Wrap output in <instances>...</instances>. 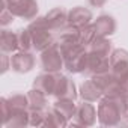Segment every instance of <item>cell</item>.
<instances>
[{"instance_id":"obj_22","label":"cell","mask_w":128,"mask_h":128,"mask_svg":"<svg viewBox=\"0 0 128 128\" xmlns=\"http://www.w3.org/2000/svg\"><path fill=\"white\" fill-rule=\"evenodd\" d=\"M88 50L90 53H96L101 56H110L113 51V47H112V41L108 38H95V41L89 45Z\"/></svg>"},{"instance_id":"obj_20","label":"cell","mask_w":128,"mask_h":128,"mask_svg":"<svg viewBox=\"0 0 128 128\" xmlns=\"http://www.w3.org/2000/svg\"><path fill=\"white\" fill-rule=\"evenodd\" d=\"M70 120L62 116L57 110H54L53 107L45 110V125L44 126H48V128H63V126H68Z\"/></svg>"},{"instance_id":"obj_33","label":"cell","mask_w":128,"mask_h":128,"mask_svg":"<svg viewBox=\"0 0 128 128\" xmlns=\"http://www.w3.org/2000/svg\"><path fill=\"white\" fill-rule=\"evenodd\" d=\"M88 3H89L92 8H102V6L107 3V0H88Z\"/></svg>"},{"instance_id":"obj_15","label":"cell","mask_w":128,"mask_h":128,"mask_svg":"<svg viewBox=\"0 0 128 128\" xmlns=\"http://www.w3.org/2000/svg\"><path fill=\"white\" fill-rule=\"evenodd\" d=\"M78 95L82 96L83 101H89V102H96V101H100V100L104 96L101 88L98 86V83H96L94 78L84 80V82L80 84Z\"/></svg>"},{"instance_id":"obj_9","label":"cell","mask_w":128,"mask_h":128,"mask_svg":"<svg viewBox=\"0 0 128 128\" xmlns=\"http://www.w3.org/2000/svg\"><path fill=\"white\" fill-rule=\"evenodd\" d=\"M110 71V56H101L96 53H90L88 50V63L84 74L89 77L104 74Z\"/></svg>"},{"instance_id":"obj_16","label":"cell","mask_w":128,"mask_h":128,"mask_svg":"<svg viewBox=\"0 0 128 128\" xmlns=\"http://www.w3.org/2000/svg\"><path fill=\"white\" fill-rule=\"evenodd\" d=\"M57 77H59V72H45L44 71V74L38 76L33 80V88L41 90V92H44L47 96H50V95L54 94Z\"/></svg>"},{"instance_id":"obj_30","label":"cell","mask_w":128,"mask_h":128,"mask_svg":"<svg viewBox=\"0 0 128 128\" xmlns=\"http://www.w3.org/2000/svg\"><path fill=\"white\" fill-rule=\"evenodd\" d=\"M2 74H5L8 70H11V56H8V53L2 54Z\"/></svg>"},{"instance_id":"obj_35","label":"cell","mask_w":128,"mask_h":128,"mask_svg":"<svg viewBox=\"0 0 128 128\" xmlns=\"http://www.w3.org/2000/svg\"><path fill=\"white\" fill-rule=\"evenodd\" d=\"M6 2H11V0H6Z\"/></svg>"},{"instance_id":"obj_32","label":"cell","mask_w":128,"mask_h":128,"mask_svg":"<svg viewBox=\"0 0 128 128\" xmlns=\"http://www.w3.org/2000/svg\"><path fill=\"white\" fill-rule=\"evenodd\" d=\"M119 82H120V89H122V96H124V95H128V76H126V77H124V78H120Z\"/></svg>"},{"instance_id":"obj_23","label":"cell","mask_w":128,"mask_h":128,"mask_svg":"<svg viewBox=\"0 0 128 128\" xmlns=\"http://www.w3.org/2000/svg\"><path fill=\"white\" fill-rule=\"evenodd\" d=\"M57 42H80V29L66 24L59 32V41Z\"/></svg>"},{"instance_id":"obj_26","label":"cell","mask_w":128,"mask_h":128,"mask_svg":"<svg viewBox=\"0 0 128 128\" xmlns=\"http://www.w3.org/2000/svg\"><path fill=\"white\" fill-rule=\"evenodd\" d=\"M95 38H96V32H95V27L92 23L80 29V44L82 45L89 47L95 41Z\"/></svg>"},{"instance_id":"obj_7","label":"cell","mask_w":128,"mask_h":128,"mask_svg":"<svg viewBox=\"0 0 128 128\" xmlns=\"http://www.w3.org/2000/svg\"><path fill=\"white\" fill-rule=\"evenodd\" d=\"M94 78L98 86L101 88L104 96H112V98H120L122 96V89H120V82L108 71V72H104V74H98V76H94L90 77Z\"/></svg>"},{"instance_id":"obj_28","label":"cell","mask_w":128,"mask_h":128,"mask_svg":"<svg viewBox=\"0 0 128 128\" xmlns=\"http://www.w3.org/2000/svg\"><path fill=\"white\" fill-rule=\"evenodd\" d=\"M0 108H2V125L6 126V124L9 122L11 119V114H12V108L8 102V98H0Z\"/></svg>"},{"instance_id":"obj_10","label":"cell","mask_w":128,"mask_h":128,"mask_svg":"<svg viewBox=\"0 0 128 128\" xmlns=\"http://www.w3.org/2000/svg\"><path fill=\"white\" fill-rule=\"evenodd\" d=\"M35 56L32 51H15L11 56V70L18 74L30 72L35 68Z\"/></svg>"},{"instance_id":"obj_17","label":"cell","mask_w":128,"mask_h":128,"mask_svg":"<svg viewBox=\"0 0 128 128\" xmlns=\"http://www.w3.org/2000/svg\"><path fill=\"white\" fill-rule=\"evenodd\" d=\"M0 50H2V53H8V54L18 51L17 32H12L9 29H3L0 32Z\"/></svg>"},{"instance_id":"obj_21","label":"cell","mask_w":128,"mask_h":128,"mask_svg":"<svg viewBox=\"0 0 128 128\" xmlns=\"http://www.w3.org/2000/svg\"><path fill=\"white\" fill-rule=\"evenodd\" d=\"M29 96V110H45L47 107V95L35 88L27 92Z\"/></svg>"},{"instance_id":"obj_6","label":"cell","mask_w":128,"mask_h":128,"mask_svg":"<svg viewBox=\"0 0 128 128\" xmlns=\"http://www.w3.org/2000/svg\"><path fill=\"white\" fill-rule=\"evenodd\" d=\"M96 119H98V113H96V108L94 107V104L89 101H82L80 104H77L71 125H74V126H92L96 122Z\"/></svg>"},{"instance_id":"obj_5","label":"cell","mask_w":128,"mask_h":128,"mask_svg":"<svg viewBox=\"0 0 128 128\" xmlns=\"http://www.w3.org/2000/svg\"><path fill=\"white\" fill-rule=\"evenodd\" d=\"M15 18H23L32 21L38 17V2L36 0H11L6 6Z\"/></svg>"},{"instance_id":"obj_8","label":"cell","mask_w":128,"mask_h":128,"mask_svg":"<svg viewBox=\"0 0 128 128\" xmlns=\"http://www.w3.org/2000/svg\"><path fill=\"white\" fill-rule=\"evenodd\" d=\"M110 72L118 78L128 76V51L125 48H114L110 54Z\"/></svg>"},{"instance_id":"obj_27","label":"cell","mask_w":128,"mask_h":128,"mask_svg":"<svg viewBox=\"0 0 128 128\" xmlns=\"http://www.w3.org/2000/svg\"><path fill=\"white\" fill-rule=\"evenodd\" d=\"M29 119H30V126H44L45 125V110H30Z\"/></svg>"},{"instance_id":"obj_4","label":"cell","mask_w":128,"mask_h":128,"mask_svg":"<svg viewBox=\"0 0 128 128\" xmlns=\"http://www.w3.org/2000/svg\"><path fill=\"white\" fill-rule=\"evenodd\" d=\"M41 66L45 72H60L62 68H65V62L57 42H54L47 50L41 51Z\"/></svg>"},{"instance_id":"obj_31","label":"cell","mask_w":128,"mask_h":128,"mask_svg":"<svg viewBox=\"0 0 128 128\" xmlns=\"http://www.w3.org/2000/svg\"><path fill=\"white\" fill-rule=\"evenodd\" d=\"M120 101V108H122V116L128 118V95H124L119 98Z\"/></svg>"},{"instance_id":"obj_29","label":"cell","mask_w":128,"mask_h":128,"mask_svg":"<svg viewBox=\"0 0 128 128\" xmlns=\"http://www.w3.org/2000/svg\"><path fill=\"white\" fill-rule=\"evenodd\" d=\"M14 15H12V12L8 9V8H3L2 9V12H0V24H2L3 27H6V26H9L12 21H14Z\"/></svg>"},{"instance_id":"obj_1","label":"cell","mask_w":128,"mask_h":128,"mask_svg":"<svg viewBox=\"0 0 128 128\" xmlns=\"http://www.w3.org/2000/svg\"><path fill=\"white\" fill-rule=\"evenodd\" d=\"M65 62V70L71 74H82L86 71L88 47L80 42H57Z\"/></svg>"},{"instance_id":"obj_12","label":"cell","mask_w":128,"mask_h":128,"mask_svg":"<svg viewBox=\"0 0 128 128\" xmlns=\"http://www.w3.org/2000/svg\"><path fill=\"white\" fill-rule=\"evenodd\" d=\"M44 18L51 32H60L68 24V11L63 8H53L44 15Z\"/></svg>"},{"instance_id":"obj_2","label":"cell","mask_w":128,"mask_h":128,"mask_svg":"<svg viewBox=\"0 0 128 128\" xmlns=\"http://www.w3.org/2000/svg\"><path fill=\"white\" fill-rule=\"evenodd\" d=\"M96 113H98V122L102 126H116L124 119L119 98L102 96L98 101Z\"/></svg>"},{"instance_id":"obj_3","label":"cell","mask_w":128,"mask_h":128,"mask_svg":"<svg viewBox=\"0 0 128 128\" xmlns=\"http://www.w3.org/2000/svg\"><path fill=\"white\" fill-rule=\"evenodd\" d=\"M30 36H32V42H33V50L41 53L44 50H47L48 47H51L56 41L53 36V32L48 29L45 18L44 17H36L30 21V24L27 26Z\"/></svg>"},{"instance_id":"obj_18","label":"cell","mask_w":128,"mask_h":128,"mask_svg":"<svg viewBox=\"0 0 128 128\" xmlns=\"http://www.w3.org/2000/svg\"><path fill=\"white\" fill-rule=\"evenodd\" d=\"M53 108L57 110L62 116H65L68 120H71V119L74 118L77 104H76L74 100H70V98H59V100H56V102L53 104Z\"/></svg>"},{"instance_id":"obj_34","label":"cell","mask_w":128,"mask_h":128,"mask_svg":"<svg viewBox=\"0 0 128 128\" xmlns=\"http://www.w3.org/2000/svg\"><path fill=\"white\" fill-rule=\"evenodd\" d=\"M120 126H124V125H128V118H124L122 120H120V124H119Z\"/></svg>"},{"instance_id":"obj_19","label":"cell","mask_w":128,"mask_h":128,"mask_svg":"<svg viewBox=\"0 0 128 128\" xmlns=\"http://www.w3.org/2000/svg\"><path fill=\"white\" fill-rule=\"evenodd\" d=\"M29 108L24 110H12L11 119L6 124V128H26L30 125V119H29Z\"/></svg>"},{"instance_id":"obj_11","label":"cell","mask_w":128,"mask_h":128,"mask_svg":"<svg viewBox=\"0 0 128 128\" xmlns=\"http://www.w3.org/2000/svg\"><path fill=\"white\" fill-rule=\"evenodd\" d=\"M53 96H56V100H59V98H70V100H74L76 101L77 96H78V90H77L76 83L68 76L59 74Z\"/></svg>"},{"instance_id":"obj_14","label":"cell","mask_w":128,"mask_h":128,"mask_svg":"<svg viewBox=\"0 0 128 128\" xmlns=\"http://www.w3.org/2000/svg\"><path fill=\"white\" fill-rule=\"evenodd\" d=\"M92 20H94V17H92L90 9L84 8V6H76L68 11V24H71L77 29H82V27L90 24Z\"/></svg>"},{"instance_id":"obj_24","label":"cell","mask_w":128,"mask_h":128,"mask_svg":"<svg viewBox=\"0 0 128 128\" xmlns=\"http://www.w3.org/2000/svg\"><path fill=\"white\" fill-rule=\"evenodd\" d=\"M17 39H18V50L20 51H32L33 50V42L29 29H18L17 30Z\"/></svg>"},{"instance_id":"obj_13","label":"cell","mask_w":128,"mask_h":128,"mask_svg":"<svg viewBox=\"0 0 128 128\" xmlns=\"http://www.w3.org/2000/svg\"><path fill=\"white\" fill-rule=\"evenodd\" d=\"M95 32H96V38H108L116 32V20L108 15V14H102L100 17H96V20L92 21Z\"/></svg>"},{"instance_id":"obj_25","label":"cell","mask_w":128,"mask_h":128,"mask_svg":"<svg viewBox=\"0 0 128 128\" xmlns=\"http://www.w3.org/2000/svg\"><path fill=\"white\" fill-rule=\"evenodd\" d=\"M8 102L12 110H24L29 108V96L24 94H12L8 96Z\"/></svg>"}]
</instances>
